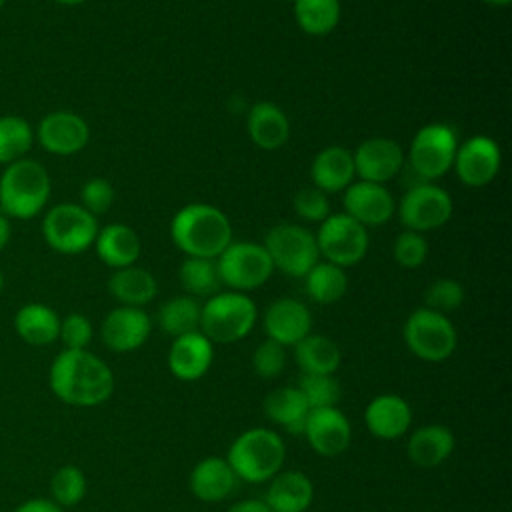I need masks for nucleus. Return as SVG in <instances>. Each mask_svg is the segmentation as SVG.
I'll return each mask as SVG.
<instances>
[{
  "mask_svg": "<svg viewBox=\"0 0 512 512\" xmlns=\"http://www.w3.org/2000/svg\"><path fill=\"white\" fill-rule=\"evenodd\" d=\"M98 220L74 202L52 206L42 218V238L58 254L74 256L86 252L98 234Z\"/></svg>",
  "mask_w": 512,
  "mask_h": 512,
  "instance_id": "nucleus-6",
  "label": "nucleus"
},
{
  "mask_svg": "<svg viewBox=\"0 0 512 512\" xmlns=\"http://www.w3.org/2000/svg\"><path fill=\"white\" fill-rule=\"evenodd\" d=\"M156 320L162 332L172 338L196 332L200 330V304L192 296H174L160 306Z\"/></svg>",
  "mask_w": 512,
  "mask_h": 512,
  "instance_id": "nucleus-35",
  "label": "nucleus"
},
{
  "mask_svg": "<svg viewBox=\"0 0 512 512\" xmlns=\"http://www.w3.org/2000/svg\"><path fill=\"white\" fill-rule=\"evenodd\" d=\"M34 140L54 156H74L90 140L88 122L70 110H54L40 118Z\"/></svg>",
  "mask_w": 512,
  "mask_h": 512,
  "instance_id": "nucleus-13",
  "label": "nucleus"
},
{
  "mask_svg": "<svg viewBox=\"0 0 512 512\" xmlns=\"http://www.w3.org/2000/svg\"><path fill=\"white\" fill-rule=\"evenodd\" d=\"M284 2H294V0H284Z\"/></svg>",
  "mask_w": 512,
  "mask_h": 512,
  "instance_id": "nucleus-52",
  "label": "nucleus"
},
{
  "mask_svg": "<svg viewBox=\"0 0 512 512\" xmlns=\"http://www.w3.org/2000/svg\"><path fill=\"white\" fill-rule=\"evenodd\" d=\"M14 512H64L52 498H30L22 502Z\"/></svg>",
  "mask_w": 512,
  "mask_h": 512,
  "instance_id": "nucleus-45",
  "label": "nucleus"
},
{
  "mask_svg": "<svg viewBox=\"0 0 512 512\" xmlns=\"http://www.w3.org/2000/svg\"><path fill=\"white\" fill-rule=\"evenodd\" d=\"M4 4H6V0H0V10L4 8Z\"/></svg>",
  "mask_w": 512,
  "mask_h": 512,
  "instance_id": "nucleus-51",
  "label": "nucleus"
},
{
  "mask_svg": "<svg viewBox=\"0 0 512 512\" xmlns=\"http://www.w3.org/2000/svg\"><path fill=\"white\" fill-rule=\"evenodd\" d=\"M50 192L48 170L34 158H20L0 174V212L10 220H30L44 210Z\"/></svg>",
  "mask_w": 512,
  "mask_h": 512,
  "instance_id": "nucleus-3",
  "label": "nucleus"
},
{
  "mask_svg": "<svg viewBox=\"0 0 512 512\" xmlns=\"http://www.w3.org/2000/svg\"><path fill=\"white\" fill-rule=\"evenodd\" d=\"M226 460L238 480L248 484H262L282 470L286 460V446L276 430L254 426L240 432L232 440Z\"/></svg>",
  "mask_w": 512,
  "mask_h": 512,
  "instance_id": "nucleus-4",
  "label": "nucleus"
},
{
  "mask_svg": "<svg viewBox=\"0 0 512 512\" xmlns=\"http://www.w3.org/2000/svg\"><path fill=\"white\" fill-rule=\"evenodd\" d=\"M294 210L300 218L308 222H322L330 216V204L326 194L314 186L298 190V194L294 196Z\"/></svg>",
  "mask_w": 512,
  "mask_h": 512,
  "instance_id": "nucleus-44",
  "label": "nucleus"
},
{
  "mask_svg": "<svg viewBox=\"0 0 512 512\" xmlns=\"http://www.w3.org/2000/svg\"><path fill=\"white\" fill-rule=\"evenodd\" d=\"M16 334L30 346H48L58 340L60 316L42 302H28L14 314Z\"/></svg>",
  "mask_w": 512,
  "mask_h": 512,
  "instance_id": "nucleus-29",
  "label": "nucleus"
},
{
  "mask_svg": "<svg viewBox=\"0 0 512 512\" xmlns=\"http://www.w3.org/2000/svg\"><path fill=\"white\" fill-rule=\"evenodd\" d=\"M10 236H12V224H10V218H8V216H4V214L0 212V252L8 246Z\"/></svg>",
  "mask_w": 512,
  "mask_h": 512,
  "instance_id": "nucleus-47",
  "label": "nucleus"
},
{
  "mask_svg": "<svg viewBox=\"0 0 512 512\" xmlns=\"http://www.w3.org/2000/svg\"><path fill=\"white\" fill-rule=\"evenodd\" d=\"M308 446L324 458L340 456L352 442V426L348 416L338 406L312 408L308 412L304 430Z\"/></svg>",
  "mask_w": 512,
  "mask_h": 512,
  "instance_id": "nucleus-15",
  "label": "nucleus"
},
{
  "mask_svg": "<svg viewBox=\"0 0 512 512\" xmlns=\"http://www.w3.org/2000/svg\"><path fill=\"white\" fill-rule=\"evenodd\" d=\"M344 214H348L358 224L366 226H380L386 224L394 212L396 202L392 194L384 188V184L374 182H352L344 190Z\"/></svg>",
  "mask_w": 512,
  "mask_h": 512,
  "instance_id": "nucleus-19",
  "label": "nucleus"
},
{
  "mask_svg": "<svg viewBox=\"0 0 512 512\" xmlns=\"http://www.w3.org/2000/svg\"><path fill=\"white\" fill-rule=\"evenodd\" d=\"M306 294L318 304H334L342 300L348 290V276L344 268L330 262H316L304 276Z\"/></svg>",
  "mask_w": 512,
  "mask_h": 512,
  "instance_id": "nucleus-32",
  "label": "nucleus"
},
{
  "mask_svg": "<svg viewBox=\"0 0 512 512\" xmlns=\"http://www.w3.org/2000/svg\"><path fill=\"white\" fill-rule=\"evenodd\" d=\"M316 244L318 252L326 258V262L348 268L358 264L366 256L370 238L362 224L340 212L330 214L326 220L320 222Z\"/></svg>",
  "mask_w": 512,
  "mask_h": 512,
  "instance_id": "nucleus-11",
  "label": "nucleus"
},
{
  "mask_svg": "<svg viewBox=\"0 0 512 512\" xmlns=\"http://www.w3.org/2000/svg\"><path fill=\"white\" fill-rule=\"evenodd\" d=\"M484 2H488L492 6H508L510 4V0H484Z\"/></svg>",
  "mask_w": 512,
  "mask_h": 512,
  "instance_id": "nucleus-49",
  "label": "nucleus"
},
{
  "mask_svg": "<svg viewBox=\"0 0 512 512\" xmlns=\"http://www.w3.org/2000/svg\"><path fill=\"white\" fill-rule=\"evenodd\" d=\"M250 140L262 150H278L290 138V120L274 102H256L246 120Z\"/></svg>",
  "mask_w": 512,
  "mask_h": 512,
  "instance_id": "nucleus-26",
  "label": "nucleus"
},
{
  "mask_svg": "<svg viewBox=\"0 0 512 512\" xmlns=\"http://www.w3.org/2000/svg\"><path fill=\"white\" fill-rule=\"evenodd\" d=\"M178 278L186 296H192V298H200V296L210 298L218 294L222 288L216 258L188 256L178 270Z\"/></svg>",
  "mask_w": 512,
  "mask_h": 512,
  "instance_id": "nucleus-34",
  "label": "nucleus"
},
{
  "mask_svg": "<svg viewBox=\"0 0 512 512\" xmlns=\"http://www.w3.org/2000/svg\"><path fill=\"white\" fill-rule=\"evenodd\" d=\"M254 374L264 380L278 378L286 368V348L270 338L260 342L252 354Z\"/></svg>",
  "mask_w": 512,
  "mask_h": 512,
  "instance_id": "nucleus-40",
  "label": "nucleus"
},
{
  "mask_svg": "<svg viewBox=\"0 0 512 512\" xmlns=\"http://www.w3.org/2000/svg\"><path fill=\"white\" fill-rule=\"evenodd\" d=\"M340 0H294V18L310 36L330 34L340 22Z\"/></svg>",
  "mask_w": 512,
  "mask_h": 512,
  "instance_id": "nucleus-33",
  "label": "nucleus"
},
{
  "mask_svg": "<svg viewBox=\"0 0 512 512\" xmlns=\"http://www.w3.org/2000/svg\"><path fill=\"white\" fill-rule=\"evenodd\" d=\"M354 168L356 174L364 182H374V184H384L392 180L404 166V150L402 146L384 136L368 138L364 140L354 152Z\"/></svg>",
  "mask_w": 512,
  "mask_h": 512,
  "instance_id": "nucleus-17",
  "label": "nucleus"
},
{
  "mask_svg": "<svg viewBox=\"0 0 512 512\" xmlns=\"http://www.w3.org/2000/svg\"><path fill=\"white\" fill-rule=\"evenodd\" d=\"M296 388L306 398L310 410L338 406V400L342 396L340 382L334 374H302Z\"/></svg>",
  "mask_w": 512,
  "mask_h": 512,
  "instance_id": "nucleus-38",
  "label": "nucleus"
},
{
  "mask_svg": "<svg viewBox=\"0 0 512 512\" xmlns=\"http://www.w3.org/2000/svg\"><path fill=\"white\" fill-rule=\"evenodd\" d=\"M392 254H394V260H396L398 266L412 270V268H418L426 262L428 242L420 232L406 230V232L396 236Z\"/></svg>",
  "mask_w": 512,
  "mask_h": 512,
  "instance_id": "nucleus-41",
  "label": "nucleus"
},
{
  "mask_svg": "<svg viewBox=\"0 0 512 512\" xmlns=\"http://www.w3.org/2000/svg\"><path fill=\"white\" fill-rule=\"evenodd\" d=\"M170 236L186 256L218 258L232 242V224L220 208L194 202L174 214Z\"/></svg>",
  "mask_w": 512,
  "mask_h": 512,
  "instance_id": "nucleus-2",
  "label": "nucleus"
},
{
  "mask_svg": "<svg viewBox=\"0 0 512 512\" xmlns=\"http://www.w3.org/2000/svg\"><path fill=\"white\" fill-rule=\"evenodd\" d=\"M356 176L352 152L344 146H326L322 148L310 166V178L314 188L328 192L346 190Z\"/></svg>",
  "mask_w": 512,
  "mask_h": 512,
  "instance_id": "nucleus-25",
  "label": "nucleus"
},
{
  "mask_svg": "<svg viewBox=\"0 0 512 512\" xmlns=\"http://www.w3.org/2000/svg\"><path fill=\"white\" fill-rule=\"evenodd\" d=\"M238 484V476L222 456H206L194 464L188 476V488L200 502L216 504L226 500Z\"/></svg>",
  "mask_w": 512,
  "mask_h": 512,
  "instance_id": "nucleus-22",
  "label": "nucleus"
},
{
  "mask_svg": "<svg viewBox=\"0 0 512 512\" xmlns=\"http://www.w3.org/2000/svg\"><path fill=\"white\" fill-rule=\"evenodd\" d=\"M266 338L286 346H296L302 338L312 332V314L296 298H278L268 304L264 318Z\"/></svg>",
  "mask_w": 512,
  "mask_h": 512,
  "instance_id": "nucleus-18",
  "label": "nucleus"
},
{
  "mask_svg": "<svg viewBox=\"0 0 512 512\" xmlns=\"http://www.w3.org/2000/svg\"><path fill=\"white\" fill-rule=\"evenodd\" d=\"M262 246L274 268L294 278H304L320 258L316 234L300 224H278L270 228Z\"/></svg>",
  "mask_w": 512,
  "mask_h": 512,
  "instance_id": "nucleus-8",
  "label": "nucleus"
},
{
  "mask_svg": "<svg viewBox=\"0 0 512 512\" xmlns=\"http://www.w3.org/2000/svg\"><path fill=\"white\" fill-rule=\"evenodd\" d=\"M456 448L454 432L444 424H424L416 428L406 444L408 460L418 468H438Z\"/></svg>",
  "mask_w": 512,
  "mask_h": 512,
  "instance_id": "nucleus-24",
  "label": "nucleus"
},
{
  "mask_svg": "<svg viewBox=\"0 0 512 512\" xmlns=\"http://www.w3.org/2000/svg\"><path fill=\"white\" fill-rule=\"evenodd\" d=\"M92 246L96 248L98 258L112 270L134 266L142 250L138 234L126 224H108L100 228Z\"/></svg>",
  "mask_w": 512,
  "mask_h": 512,
  "instance_id": "nucleus-27",
  "label": "nucleus"
},
{
  "mask_svg": "<svg viewBox=\"0 0 512 512\" xmlns=\"http://www.w3.org/2000/svg\"><path fill=\"white\" fill-rule=\"evenodd\" d=\"M2 286H4V276H2V270H0V292H2Z\"/></svg>",
  "mask_w": 512,
  "mask_h": 512,
  "instance_id": "nucleus-50",
  "label": "nucleus"
},
{
  "mask_svg": "<svg viewBox=\"0 0 512 512\" xmlns=\"http://www.w3.org/2000/svg\"><path fill=\"white\" fill-rule=\"evenodd\" d=\"M402 336L406 348L424 362H444L458 344L456 328L448 316L426 306L416 308L406 318Z\"/></svg>",
  "mask_w": 512,
  "mask_h": 512,
  "instance_id": "nucleus-7",
  "label": "nucleus"
},
{
  "mask_svg": "<svg viewBox=\"0 0 512 512\" xmlns=\"http://www.w3.org/2000/svg\"><path fill=\"white\" fill-rule=\"evenodd\" d=\"M34 144V128L30 122L16 114L0 116V164L8 166L26 158Z\"/></svg>",
  "mask_w": 512,
  "mask_h": 512,
  "instance_id": "nucleus-36",
  "label": "nucleus"
},
{
  "mask_svg": "<svg viewBox=\"0 0 512 512\" xmlns=\"http://www.w3.org/2000/svg\"><path fill=\"white\" fill-rule=\"evenodd\" d=\"M500 164V146L490 136L476 134L456 148L452 168L456 170V176L462 184L470 188H482L496 178Z\"/></svg>",
  "mask_w": 512,
  "mask_h": 512,
  "instance_id": "nucleus-14",
  "label": "nucleus"
},
{
  "mask_svg": "<svg viewBox=\"0 0 512 512\" xmlns=\"http://www.w3.org/2000/svg\"><path fill=\"white\" fill-rule=\"evenodd\" d=\"M262 410L272 424L298 436L304 430L310 406L296 386H280L266 394Z\"/></svg>",
  "mask_w": 512,
  "mask_h": 512,
  "instance_id": "nucleus-28",
  "label": "nucleus"
},
{
  "mask_svg": "<svg viewBox=\"0 0 512 512\" xmlns=\"http://www.w3.org/2000/svg\"><path fill=\"white\" fill-rule=\"evenodd\" d=\"M114 204V188L106 178H90L82 184L80 206L86 208L92 216L104 214Z\"/></svg>",
  "mask_w": 512,
  "mask_h": 512,
  "instance_id": "nucleus-43",
  "label": "nucleus"
},
{
  "mask_svg": "<svg viewBox=\"0 0 512 512\" xmlns=\"http://www.w3.org/2000/svg\"><path fill=\"white\" fill-rule=\"evenodd\" d=\"M108 292L120 302V306L142 308L156 298L158 284L148 270L140 266H126L112 272L108 278Z\"/></svg>",
  "mask_w": 512,
  "mask_h": 512,
  "instance_id": "nucleus-30",
  "label": "nucleus"
},
{
  "mask_svg": "<svg viewBox=\"0 0 512 512\" xmlns=\"http://www.w3.org/2000/svg\"><path fill=\"white\" fill-rule=\"evenodd\" d=\"M56 4H62V6H80L84 4L86 0H54Z\"/></svg>",
  "mask_w": 512,
  "mask_h": 512,
  "instance_id": "nucleus-48",
  "label": "nucleus"
},
{
  "mask_svg": "<svg viewBox=\"0 0 512 512\" xmlns=\"http://www.w3.org/2000/svg\"><path fill=\"white\" fill-rule=\"evenodd\" d=\"M452 198L450 194L432 184L420 182L406 190L398 206V218L412 232H428L444 226L452 216Z\"/></svg>",
  "mask_w": 512,
  "mask_h": 512,
  "instance_id": "nucleus-12",
  "label": "nucleus"
},
{
  "mask_svg": "<svg viewBox=\"0 0 512 512\" xmlns=\"http://www.w3.org/2000/svg\"><path fill=\"white\" fill-rule=\"evenodd\" d=\"M464 302V288L454 278H438L424 292V306L440 314L460 308Z\"/></svg>",
  "mask_w": 512,
  "mask_h": 512,
  "instance_id": "nucleus-39",
  "label": "nucleus"
},
{
  "mask_svg": "<svg viewBox=\"0 0 512 512\" xmlns=\"http://www.w3.org/2000/svg\"><path fill=\"white\" fill-rule=\"evenodd\" d=\"M294 348V360L302 374H336L342 362L338 344L324 334H308Z\"/></svg>",
  "mask_w": 512,
  "mask_h": 512,
  "instance_id": "nucleus-31",
  "label": "nucleus"
},
{
  "mask_svg": "<svg viewBox=\"0 0 512 512\" xmlns=\"http://www.w3.org/2000/svg\"><path fill=\"white\" fill-rule=\"evenodd\" d=\"M152 332V320L142 308L118 306L110 310L100 326V338L112 352H134L146 344Z\"/></svg>",
  "mask_w": 512,
  "mask_h": 512,
  "instance_id": "nucleus-16",
  "label": "nucleus"
},
{
  "mask_svg": "<svg viewBox=\"0 0 512 512\" xmlns=\"http://www.w3.org/2000/svg\"><path fill=\"white\" fill-rule=\"evenodd\" d=\"M258 308L244 292L228 290L210 296L200 306V332L212 344H232L256 326Z\"/></svg>",
  "mask_w": 512,
  "mask_h": 512,
  "instance_id": "nucleus-5",
  "label": "nucleus"
},
{
  "mask_svg": "<svg viewBox=\"0 0 512 512\" xmlns=\"http://www.w3.org/2000/svg\"><path fill=\"white\" fill-rule=\"evenodd\" d=\"M222 284L236 292L256 290L268 282L274 264L262 244L256 242H230L216 258Z\"/></svg>",
  "mask_w": 512,
  "mask_h": 512,
  "instance_id": "nucleus-9",
  "label": "nucleus"
},
{
  "mask_svg": "<svg viewBox=\"0 0 512 512\" xmlns=\"http://www.w3.org/2000/svg\"><path fill=\"white\" fill-rule=\"evenodd\" d=\"M226 512H272L264 500L258 498H246V500H238L234 502Z\"/></svg>",
  "mask_w": 512,
  "mask_h": 512,
  "instance_id": "nucleus-46",
  "label": "nucleus"
},
{
  "mask_svg": "<svg viewBox=\"0 0 512 512\" xmlns=\"http://www.w3.org/2000/svg\"><path fill=\"white\" fill-rule=\"evenodd\" d=\"M166 362L176 380H200L214 362V344L200 330L176 336L170 344Z\"/></svg>",
  "mask_w": 512,
  "mask_h": 512,
  "instance_id": "nucleus-20",
  "label": "nucleus"
},
{
  "mask_svg": "<svg viewBox=\"0 0 512 512\" xmlns=\"http://www.w3.org/2000/svg\"><path fill=\"white\" fill-rule=\"evenodd\" d=\"M456 148L458 138L448 124H426L410 142L408 164L422 182H432L452 168Z\"/></svg>",
  "mask_w": 512,
  "mask_h": 512,
  "instance_id": "nucleus-10",
  "label": "nucleus"
},
{
  "mask_svg": "<svg viewBox=\"0 0 512 512\" xmlns=\"http://www.w3.org/2000/svg\"><path fill=\"white\" fill-rule=\"evenodd\" d=\"M86 490H88L86 474L74 464L60 466L50 478V496L60 508H70L80 504L86 496Z\"/></svg>",
  "mask_w": 512,
  "mask_h": 512,
  "instance_id": "nucleus-37",
  "label": "nucleus"
},
{
  "mask_svg": "<svg viewBox=\"0 0 512 512\" xmlns=\"http://www.w3.org/2000/svg\"><path fill=\"white\" fill-rule=\"evenodd\" d=\"M364 424L378 440H398L412 426V408L400 394H378L366 404Z\"/></svg>",
  "mask_w": 512,
  "mask_h": 512,
  "instance_id": "nucleus-21",
  "label": "nucleus"
},
{
  "mask_svg": "<svg viewBox=\"0 0 512 512\" xmlns=\"http://www.w3.org/2000/svg\"><path fill=\"white\" fill-rule=\"evenodd\" d=\"M92 322L88 316L80 312H70L68 316L60 318V330H58V340L64 344L68 350H84L92 342Z\"/></svg>",
  "mask_w": 512,
  "mask_h": 512,
  "instance_id": "nucleus-42",
  "label": "nucleus"
},
{
  "mask_svg": "<svg viewBox=\"0 0 512 512\" xmlns=\"http://www.w3.org/2000/svg\"><path fill=\"white\" fill-rule=\"evenodd\" d=\"M262 500L272 512H306L314 500V484L300 470H280L268 480Z\"/></svg>",
  "mask_w": 512,
  "mask_h": 512,
  "instance_id": "nucleus-23",
  "label": "nucleus"
},
{
  "mask_svg": "<svg viewBox=\"0 0 512 512\" xmlns=\"http://www.w3.org/2000/svg\"><path fill=\"white\" fill-rule=\"evenodd\" d=\"M48 386L52 394L68 406L94 408L112 396L114 374L108 364L88 352V348H64L50 364Z\"/></svg>",
  "mask_w": 512,
  "mask_h": 512,
  "instance_id": "nucleus-1",
  "label": "nucleus"
}]
</instances>
